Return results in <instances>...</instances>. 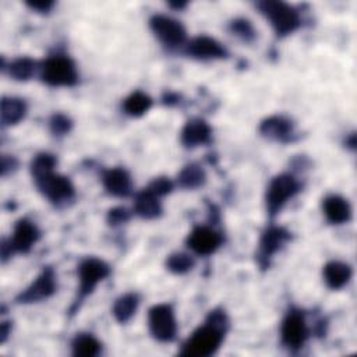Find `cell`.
I'll use <instances>...</instances> for the list:
<instances>
[{"label": "cell", "mask_w": 357, "mask_h": 357, "mask_svg": "<svg viewBox=\"0 0 357 357\" xmlns=\"http://www.w3.org/2000/svg\"><path fill=\"white\" fill-rule=\"evenodd\" d=\"M230 328V319L220 307L211 310L202 322L181 344L183 357H211L220 349Z\"/></svg>", "instance_id": "6da1fadb"}, {"label": "cell", "mask_w": 357, "mask_h": 357, "mask_svg": "<svg viewBox=\"0 0 357 357\" xmlns=\"http://www.w3.org/2000/svg\"><path fill=\"white\" fill-rule=\"evenodd\" d=\"M112 273L110 265L98 257H85L77 266V291L73 304L68 308V315L77 314L82 303L89 297L105 279Z\"/></svg>", "instance_id": "7a4b0ae2"}, {"label": "cell", "mask_w": 357, "mask_h": 357, "mask_svg": "<svg viewBox=\"0 0 357 357\" xmlns=\"http://www.w3.org/2000/svg\"><path fill=\"white\" fill-rule=\"evenodd\" d=\"M258 13L269 22L275 36L283 39L303 25V17L297 7L282 0H261L255 3Z\"/></svg>", "instance_id": "3957f363"}, {"label": "cell", "mask_w": 357, "mask_h": 357, "mask_svg": "<svg viewBox=\"0 0 357 357\" xmlns=\"http://www.w3.org/2000/svg\"><path fill=\"white\" fill-rule=\"evenodd\" d=\"M303 190V184L300 178L290 172H282L273 176L265 190L264 195V205L266 216L273 220L282 209L297 197Z\"/></svg>", "instance_id": "277c9868"}, {"label": "cell", "mask_w": 357, "mask_h": 357, "mask_svg": "<svg viewBox=\"0 0 357 357\" xmlns=\"http://www.w3.org/2000/svg\"><path fill=\"white\" fill-rule=\"evenodd\" d=\"M38 75L50 88H73L79 81L77 63L66 53H54L42 60Z\"/></svg>", "instance_id": "5b68a950"}, {"label": "cell", "mask_w": 357, "mask_h": 357, "mask_svg": "<svg viewBox=\"0 0 357 357\" xmlns=\"http://www.w3.org/2000/svg\"><path fill=\"white\" fill-rule=\"evenodd\" d=\"M310 333L304 310L294 305L289 307L280 321L279 335L282 346L290 353H297L305 346Z\"/></svg>", "instance_id": "8992f818"}, {"label": "cell", "mask_w": 357, "mask_h": 357, "mask_svg": "<svg viewBox=\"0 0 357 357\" xmlns=\"http://www.w3.org/2000/svg\"><path fill=\"white\" fill-rule=\"evenodd\" d=\"M35 187L54 208H66L75 201L77 192L70 177L57 172L47 173L33 180Z\"/></svg>", "instance_id": "52a82bcc"}, {"label": "cell", "mask_w": 357, "mask_h": 357, "mask_svg": "<svg viewBox=\"0 0 357 357\" xmlns=\"http://www.w3.org/2000/svg\"><path fill=\"white\" fill-rule=\"evenodd\" d=\"M148 331L153 340L159 343H172L177 337L176 311L169 303L153 304L146 315Z\"/></svg>", "instance_id": "ba28073f"}, {"label": "cell", "mask_w": 357, "mask_h": 357, "mask_svg": "<svg viewBox=\"0 0 357 357\" xmlns=\"http://www.w3.org/2000/svg\"><path fill=\"white\" fill-rule=\"evenodd\" d=\"M148 26L156 40L167 50L183 49L188 40L183 22L170 15L153 14L148 20Z\"/></svg>", "instance_id": "9c48e42d"}, {"label": "cell", "mask_w": 357, "mask_h": 357, "mask_svg": "<svg viewBox=\"0 0 357 357\" xmlns=\"http://www.w3.org/2000/svg\"><path fill=\"white\" fill-rule=\"evenodd\" d=\"M293 238V233L278 225H268L259 238H258V250L255 254L257 265L261 269H268L271 266L272 258Z\"/></svg>", "instance_id": "30bf717a"}, {"label": "cell", "mask_w": 357, "mask_h": 357, "mask_svg": "<svg viewBox=\"0 0 357 357\" xmlns=\"http://www.w3.org/2000/svg\"><path fill=\"white\" fill-rule=\"evenodd\" d=\"M57 291V273L53 266H43L35 279L21 290L14 301L20 305H29L50 298Z\"/></svg>", "instance_id": "8fae6325"}, {"label": "cell", "mask_w": 357, "mask_h": 357, "mask_svg": "<svg viewBox=\"0 0 357 357\" xmlns=\"http://www.w3.org/2000/svg\"><path fill=\"white\" fill-rule=\"evenodd\" d=\"M223 243V233L209 225H195L185 237L187 248L191 254L198 257L213 255Z\"/></svg>", "instance_id": "7c38bea8"}, {"label": "cell", "mask_w": 357, "mask_h": 357, "mask_svg": "<svg viewBox=\"0 0 357 357\" xmlns=\"http://www.w3.org/2000/svg\"><path fill=\"white\" fill-rule=\"evenodd\" d=\"M181 50L187 57L198 61L226 60L230 56L226 46L209 35H197L188 39Z\"/></svg>", "instance_id": "4fadbf2b"}, {"label": "cell", "mask_w": 357, "mask_h": 357, "mask_svg": "<svg viewBox=\"0 0 357 357\" xmlns=\"http://www.w3.org/2000/svg\"><path fill=\"white\" fill-rule=\"evenodd\" d=\"M261 137L279 144L296 141V123L283 114H272L265 117L258 127Z\"/></svg>", "instance_id": "5bb4252c"}, {"label": "cell", "mask_w": 357, "mask_h": 357, "mask_svg": "<svg viewBox=\"0 0 357 357\" xmlns=\"http://www.w3.org/2000/svg\"><path fill=\"white\" fill-rule=\"evenodd\" d=\"M42 231L38 225L29 218H20L13 226V233L8 237L14 254H28L40 240Z\"/></svg>", "instance_id": "9a60e30c"}, {"label": "cell", "mask_w": 357, "mask_h": 357, "mask_svg": "<svg viewBox=\"0 0 357 357\" xmlns=\"http://www.w3.org/2000/svg\"><path fill=\"white\" fill-rule=\"evenodd\" d=\"M103 190L116 198H127L134 192L132 177L130 172L121 166L105 169L100 174Z\"/></svg>", "instance_id": "2e32d148"}, {"label": "cell", "mask_w": 357, "mask_h": 357, "mask_svg": "<svg viewBox=\"0 0 357 357\" xmlns=\"http://www.w3.org/2000/svg\"><path fill=\"white\" fill-rule=\"evenodd\" d=\"M212 132L213 130L205 119L191 117L184 123L180 131V142L185 149L205 146L212 142Z\"/></svg>", "instance_id": "e0dca14e"}, {"label": "cell", "mask_w": 357, "mask_h": 357, "mask_svg": "<svg viewBox=\"0 0 357 357\" xmlns=\"http://www.w3.org/2000/svg\"><path fill=\"white\" fill-rule=\"evenodd\" d=\"M322 213L329 225H346L353 218V209L347 198L339 194H329L322 199Z\"/></svg>", "instance_id": "ac0fdd59"}, {"label": "cell", "mask_w": 357, "mask_h": 357, "mask_svg": "<svg viewBox=\"0 0 357 357\" xmlns=\"http://www.w3.org/2000/svg\"><path fill=\"white\" fill-rule=\"evenodd\" d=\"M132 213L144 220H155L163 215V205L160 197L153 194L146 187L135 192Z\"/></svg>", "instance_id": "d6986e66"}, {"label": "cell", "mask_w": 357, "mask_h": 357, "mask_svg": "<svg viewBox=\"0 0 357 357\" xmlns=\"http://www.w3.org/2000/svg\"><path fill=\"white\" fill-rule=\"evenodd\" d=\"M353 278V268L350 264L339 259H331L322 266V280L331 290H342Z\"/></svg>", "instance_id": "ffe728a7"}, {"label": "cell", "mask_w": 357, "mask_h": 357, "mask_svg": "<svg viewBox=\"0 0 357 357\" xmlns=\"http://www.w3.org/2000/svg\"><path fill=\"white\" fill-rule=\"evenodd\" d=\"M39 66H40V61H36L29 56L15 57L10 60L7 64H6V60L1 59L3 71H7L11 79L18 82H26L32 79L36 74H39Z\"/></svg>", "instance_id": "44dd1931"}, {"label": "cell", "mask_w": 357, "mask_h": 357, "mask_svg": "<svg viewBox=\"0 0 357 357\" xmlns=\"http://www.w3.org/2000/svg\"><path fill=\"white\" fill-rule=\"evenodd\" d=\"M28 113L25 99L18 96H3L0 109V121L3 127H13L20 124Z\"/></svg>", "instance_id": "7402d4cb"}, {"label": "cell", "mask_w": 357, "mask_h": 357, "mask_svg": "<svg viewBox=\"0 0 357 357\" xmlns=\"http://www.w3.org/2000/svg\"><path fill=\"white\" fill-rule=\"evenodd\" d=\"M206 180L208 176L204 166L198 162H190L185 166H183V169L177 173L174 183L178 188L194 191L204 187Z\"/></svg>", "instance_id": "603a6c76"}, {"label": "cell", "mask_w": 357, "mask_h": 357, "mask_svg": "<svg viewBox=\"0 0 357 357\" xmlns=\"http://www.w3.org/2000/svg\"><path fill=\"white\" fill-rule=\"evenodd\" d=\"M141 304V297L135 291H127L119 296L112 305V315L114 321L120 325L130 322L138 311Z\"/></svg>", "instance_id": "cb8c5ba5"}, {"label": "cell", "mask_w": 357, "mask_h": 357, "mask_svg": "<svg viewBox=\"0 0 357 357\" xmlns=\"http://www.w3.org/2000/svg\"><path fill=\"white\" fill-rule=\"evenodd\" d=\"M102 342L91 332L77 333L71 343V354L75 357H96L102 353Z\"/></svg>", "instance_id": "d4e9b609"}, {"label": "cell", "mask_w": 357, "mask_h": 357, "mask_svg": "<svg viewBox=\"0 0 357 357\" xmlns=\"http://www.w3.org/2000/svg\"><path fill=\"white\" fill-rule=\"evenodd\" d=\"M153 106V99L144 91H132L127 95L121 103V109L124 114L138 119L146 114Z\"/></svg>", "instance_id": "484cf974"}, {"label": "cell", "mask_w": 357, "mask_h": 357, "mask_svg": "<svg viewBox=\"0 0 357 357\" xmlns=\"http://www.w3.org/2000/svg\"><path fill=\"white\" fill-rule=\"evenodd\" d=\"M165 266L173 275H185L195 268V257L191 252H172L166 257Z\"/></svg>", "instance_id": "4316f807"}, {"label": "cell", "mask_w": 357, "mask_h": 357, "mask_svg": "<svg viewBox=\"0 0 357 357\" xmlns=\"http://www.w3.org/2000/svg\"><path fill=\"white\" fill-rule=\"evenodd\" d=\"M57 156L54 153L50 152H39L36 153L29 163V173L32 180L45 176L47 173L54 172L56 166H57Z\"/></svg>", "instance_id": "83f0119b"}, {"label": "cell", "mask_w": 357, "mask_h": 357, "mask_svg": "<svg viewBox=\"0 0 357 357\" xmlns=\"http://www.w3.org/2000/svg\"><path fill=\"white\" fill-rule=\"evenodd\" d=\"M227 29L231 35L244 43H252L257 39V29L254 24L245 17H236L229 21Z\"/></svg>", "instance_id": "f1b7e54d"}, {"label": "cell", "mask_w": 357, "mask_h": 357, "mask_svg": "<svg viewBox=\"0 0 357 357\" xmlns=\"http://www.w3.org/2000/svg\"><path fill=\"white\" fill-rule=\"evenodd\" d=\"M47 124H49V131L52 132V135H54L57 138L68 135L74 128L73 119L68 114L61 113V112L53 113L50 116Z\"/></svg>", "instance_id": "f546056e"}, {"label": "cell", "mask_w": 357, "mask_h": 357, "mask_svg": "<svg viewBox=\"0 0 357 357\" xmlns=\"http://www.w3.org/2000/svg\"><path fill=\"white\" fill-rule=\"evenodd\" d=\"M148 190H151L153 194H156L158 197L163 198L166 195H169L170 192H173V190L176 188V183L173 178L167 177V176H158L155 178H152L149 181V184L146 185Z\"/></svg>", "instance_id": "4dcf8cb0"}, {"label": "cell", "mask_w": 357, "mask_h": 357, "mask_svg": "<svg viewBox=\"0 0 357 357\" xmlns=\"http://www.w3.org/2000/svg\"><path fill=\"white\" fill-rule=\"evenodd\" d=\"M134 213L127 209L126 206H121V205H117V206H113L107 211L106 213V223L110 226V227H119V226H123L126 225L131 216Z\"/></svg>", "instance_id": "1f68e13d"}, {"label": "cell", "mask_w": 357, "mask_h": 357, "mask_svg": "<svg viewBox=\"0 0 357 357\" xmlns=\"http://www.w3.org/2000/svg\"><path fill=\"white\" fill-rule=\"evenodd\" d=\"M32 13L40 14V15H47L53 11L56 7V1L53 0H29L24 3Z\"/></svg>", "instance_id": "d6a6232c"}, {"label": "cell", "mask_w": 357, "mask_h": 357, "mask_svg": "<svg viewBox=\"0 0 357 357\" xmlns=\"http://www.w3.org/2000/svg\"><path fill=\"white\" fill-rule=\"evenodd\" d=\"M18 165H20V162H18V159L14 155L3 153L1 155V165H0L1 176L6 177V176L14 173L18 169Z\"/></svg>", "instance_id": "836d02e7"}, {"label": "cell", "mask_w": 357, "mask_h": 357, "mask_svg": "<svg viewBox=\"0 0 357 357\" xmlns=\"http://www.w3.org/2000/svg\"><path fill=\"white\" fill-rule=\"evenodd\" d=\"M13 331V322L11 321H1L0 324V344H4L7 339L10 337Z\"/></svg>", "instance_id": "e575fe53"}, {"label": "cell", "mask_w": 357, "mask_h": 357, "mask_svg": "<svg viewBox=\"0 0 357 357\" xmlns=\"http://www.w3.org/2000/svg\"><path fill=\"white\" fill-rule=\"evenodd\" d=\"M180 95L177 93V92H165L163 93V96H162V102H163V105H166V106H176V105H178L180 103Z\"/></svg>", "instance_id": "d590c367"}, {"label": "cell", "mask_w": 357, "mask_h": 357, "mask_svg": "<svg viewBox=\"0 0 357 357\" xmlns=\"http://www.w3.org/2000/svg\"><path fill=\"white\" fill-rule=\"evenodd\" d=\"M344 146L350 151H354L356 149V145H357V138H356V132H350L349 135H346L344 141H343Z\"/></svg>", "instance_id": "8d00e7d4"}, {"label": "cell", "mask_w": 357, "mask_h": 357, "mask_svg": "<svg viewBox=\"0 0 357 357\" xmlns=\"http://www.w3.org/2000/svg\"><path fill=\"white\" fill-rule=\"evenodd\" d=\"M170 8H173V10H178V11H181V10H184L187 6H188V3L187 1H170L169 4H167Z\"/></svg>", "instance_id": "74e56055"}]
</instances>
